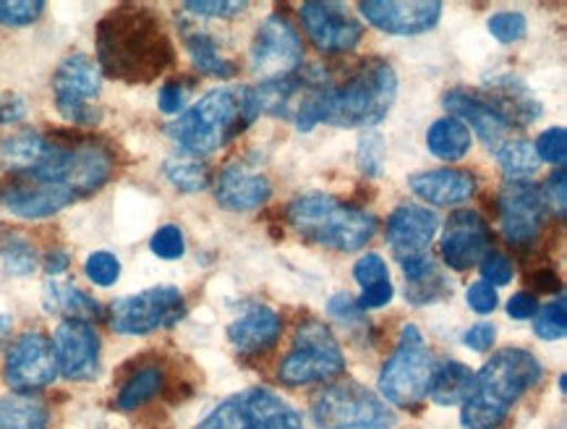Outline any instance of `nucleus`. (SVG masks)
<instances>
[{
  "instance_id": "f704fd0d",
  "label": "nucleus",
  "mask_w": 567,
  "mask_h": 429,
  "mask_svg": "<svg viewBox=\"0 0 567 429\" xmlns=\"http://www.w3.org/2000/svg\"><path fill=\"white\" fill-rule=\"evenodd\" d=\"M165 178L171 181L178 192L196 194L205 192L213 184V173H209L207 163H202L199 157H173L165 163Z\"/></svg>"
},
{
  "instance_id": "bf43d9fd",
  "label": "nucleus",
  "mask_w": 567,
  "mask_h": 429,
  "mask_svg": "<svg viewBox=\"0 0 567 429\" xmlns=\"http://www.w3.org/2000/svg\"><path fill=\"white\" fill-rule=\"evenodd\" d=\"M45 265H48V273L53 275V278H55V275H61V273L69 270V254H65V252H53V254H48V262H45Z\"/></svg>"
},
{
  "instance_id": "7ed1b4c3",
  "label": "nucleus",
  "mask_w": 567,
  "mask_h": 429,
  "mask_svg": "<svg viewBox=\"0 0 567 429\" xmlns=\"http://www.w3.org/2000/svg\"><path fill=\"white\" fill-rule=\"evenodd\" d=\"M542 365L526 348H503L474 377V390L461 404L463 429H499L526 392L539 385Z\"/></svg>"
},
{
  "instance_id": "f257e3e1",
  "label": "nucleus",
  "mask_w": 567,
  "mask_h": 429,
  "mask_svg": "<svg viewBox=\"0 0 567 429\" xmlns=\"http://www.w3.org/2000/svg\"><path fill=\"white\" fill-rule=\"evenodd\" d=\"M173 63V42L155 13L121 6L97 27L100 71L121 82H152Z\"/></svg>"
},
{
  "instance_id": "4468645a",
  "label": "nucleus",
  "mask_w": 567,
  "mask_h": 429,
  "mask_svg": "<svg viewBox=\"0 0 567 429\" xmlns=\"http://www.w3.org/2000/svg\"><path fill=\"white\" fill-rule=\"evenodd\" d=\"M303 32L315 42L319 53L343 55L359 48L363 40V24L348 11L346 3H303L298 6Z\"/></svg>"
},
{
  "instance_id": "3c124183",
  "label": "nucleus",
  "mask_w": 567,
  "mask_h": 429,
  "mask_svg": "<svg viewBox=\"0 0 567 429\" xmlns=\"http://www.w3.org/2000/svg\"><path fill=\"white\" fill-rule=\"evenodd\" d=\"M567 178H565V168H557V173H551L547 184H544L542 194H544V202L551 210H557L559 217H565V202H567Z\"/></svg>"
},
{
  "instance_id": "393cba45",
  "label": "nucleus",
  "mask_w": 567,
  "mask_h": 429,
  "mask_svg": "<svg viewBox=\"0 0 567 429\" xmlns=\"http://www.w3.org/2000/svg\"><path fill=\"white\" fill-rule=\"evenodd\" d=\"M411 192L419 200L429 202L434 207H453L461 202H468L476 194V176L461 168H440L413 173L409 178Z\"/></svg>"
},
{
  "instance_id": "603ef678",
  "label": "nucleus",
  "mask_w": 567,
  "mask_h": 429,
  "mask_svg": "<svg viewBox=\"0 0 567 429\" xmlns=\"http://www.w3.org/2000/svg\"><path fill=\"white\" fill-rule=\"evenodd\" d=\"M494 340H497V327L489 325V323H478L474 327H468V330H465V336H463V344L476 354L489 351V348L494 346Z\"/></svg>"
},
{
  "instance_id": "a18cd8bd",
  "label": "nucleus",
  "mask_w": 567,
  "mask_h": 429,
  "mask_svg": "<svg viewBox=\"0 0 567 429\" xmlns=\"http://www.w3.org/2000/svg\"><path fill=\"white\" fill-rule=\"evenodd\" d=\"M353 278L361 288H369V286H377V283L390 280L388 262H384L380 254H363V257L355 262Z\"/></svg>"
},
{
  "instance_id": "6e6552de",
  "label": "nucleus",
  "mask_w": 567,
  "mask_h": 429,
  "mask_svg": "<svg viewBox=\"0 0 567 429\" xmlns=\"http://www.w3.org/2000/svg\"><path fill=\"white\" fill-rule=\"evenodd\" d=\"M330 79L319 74L317 69L293 71V74L261 82L257 90L259 113L272 115V119L293 121L298 131H311L322 123V105Z\"/></svg>"
},
{
  "instance_id": "09e8293b",
  "label": "nucleus",
  "mask_w": 567,
  "mask_h": 429,
  "mask_svg": "<svg viewBox=\"0 0 567 429\" xmlns=\"http://www.w3.org/2000/svg\"><path fill=\"white\" fill-rule=\"evenodd\" d=\"M447 283L442 278L440 273H434L432 278L426 280H419V283H409V288H405V296H409L411 304H429L434 299H440L442 294H447Z\"/></svg>"
},
{
  "instance_id": "5701e85b",
  "label": "nucleus",
  "mask_w": 567,
  "mask_h": 429,
  "mask_svg": "<svg viewBox=\"0 0 567 429\" xmlns=\"http://www.w3.org/2000/svg\"><path fill=\"white\" fill-rule=\"evenodd\" d=\"M282 319L267 304H249L241 315L228 325V340L238 354L259 356L267 354L280 340Z\"/></svg>"
},
{
  "instance_id": "dca6fc26",
  "label": "nucleus",
  "mask_w": 567,
  "mask_h": 429,
  "mask_svg": "<svg viewBox=\"0 0 567 429\" xmlns=\"http://www.w3.org/2000/svg\"><path fill=\"white\" fill-rule=\"evenodd\" d=\"M0 200H3L6 210L17 217L42 221V217H50L61 213L63 207L74 205L79 196L55 178L38 176V173H19L6 184Z\"/></svg>"
},
{
  "instance_id": "5fc2aeb1",
  "label": "nucleus",
  "mask_w": 567,
  "mask_h": 429,
  "mask_svg": "<svg viewBox=\"0 0 567 429\" xmlns=\"http://www.w3.org/2000/svg\"><path fill=\"white\" fill-rule=\"evenodd\" d=\"M327 311H330V317L340 319V323H353V319H359L363 311L359 309V304L351 294H338L332 296L330 304H327Z\"/></svg>"
},
{
  "instance_id": "6e6d98bb",
  "label": "nucleus",
  "mask_w": 567,
  "mask_h": 429,
  "mask_svg": "<svg viewBox=\"0 0 567 429\" xmlns=\"http://www.w3.org/2000/svg\"><path fill=\"white\" fill-rule=\"evenodd\" d=\"M536 311H539V302H536L534 294H526V290H520V294H515L507 302V315L513 319H534Z\"/></svg>"
},
{
  "instance_id": "4c0bfd02",
  "label": "nucleus",
  "mask_w": 567,
  "mask_h": 429,
  "mask_svg": "<svg viewBox=\"0 0 567 429\" xmlns=\"http://www.w3.org/2000/svg\"><path fill=\"white\" fill-rule=\"evenodd\" d=\"M84 275L94 286L107 288L121 278V262L111 252H94L84 262Z\"/></svg>"
},
{
  "instance_id": "79ce46f5",
  "label": "nucleus",
  "mask_w": 567,
  "mask_h": 429,
  "mask_svg": "<svg viewBox=\"0 0 567 429\" xmlns=\"http://www.w3.org/2000/svg\"><path fill=\"white\" fill-rule=\"evenodd\" d=\"M150 249H152V254H157L159 259H181L186 254L184 231H181L176 223L163 225V228L152 236Z\"/></svg>"
},
{
  "instance_id": "f03ea898",
  "label": "nucleus",
  "mask_w": 567,
  "mask_h": 429,
  "mask_svg": "<svg viewBox=\"0 0 567 429\" xmlns=\"http://www.w3.org/2000/svg\"><path fill=\"white\" fill-rule=\"evenodd\" d=\"M259 119L257 90L246 84L217 86L168 123V136L188 157L213 155Z\"/></svg>"
},
{
  "instance_id": "72a5a7b5",
  "label": "nucleus",
  "mask_w": 567,
  "mask_h": 429,
  "mask_svg": "<svg viewBox=\"0 0 567 429\" xmlns=\"http://www.w3.org/2000/svg\"><path fill=\"white\" fill-rule=\"evenodd\" d=\"M494 155H497V163L507 181H526L528 176H534L542 165L534 142L528 140H507Z\"/></svg>"
},
{
  "instance_id": "4d7b16f0",
  "label": "nucleus",
  "mask_w": 567,
  "mask_h": 429,
  "mask_svg": "<svg viewBox=\"0 0 567 429\" xmlns=\"http://www.w3.org/2000/svg\"><path fill=\"white\" fill-rule=\"evenodd\" d=\"M27 115V103L19 94H3L0 98V126L3 123H17Z\"/></svg>"
},
{
  "instance_id": "473e14b6",
  "label": "nucleus",
  "mask_w": 567,
  "mask_h": 429,
  "mask_svg": "<svg viewBox=\"0 0 567 429\" xmlns=\"http://www.w3.org/2000/svg\"><path fill=\"white\" fill-rule=\"evenodd\" d=\"M0 429H48V409L29 396L3 398Z\"/></svg>"
},
{
  "instance_id": "e433bc0d",
  "label": "nucleus",
  "mask_w": 567,
  "mask_h": 429,
  "mask_svg": "<svg viewBox=\"0 0 567 429\" xmlns=\"http://www.w3.org/2000/svg\"><path fill=\"white\" fill-rule=\"evenodd\" d=\"M534 333L542 340H559L567 333V309H565V296H559L557 302L547 304L534 315Z\"/></svg>"
},
{
  "instance_id": "2eb2a0df",
  "label": "nucleus",
  "mask_w": 567,
  "mask_h": 429,
  "mask_svg": "<svg viewBox=\"0 0 567 429\" xmlns=\"http://www.w3.org/2000/svg\"><path fill=\"white\" fill-rule=\"evenodd\" d=\"M547 223V202L542 188L530 181H507L499 194V225L515 246L534 244Z\"/></svg>"
},
{
  "instance_id": "aec40b11",
  "label": "nucleus",
  "mask_w": 567,
  "mask_h": 429,
  "mask_svg": "<svg viewBox=\"0 0 567 429\" xmlns=\"http://www.w3.org/2000/svg\"><path fill=\"white\" fill-rule=\"evenodd\" d=\"M359 11L369 24L384 34H392V38H416V34H424L429 29L437 27L442 3H437V0H409V3L363 0V3H359Z\"/></svg>"
},
{
  "instance_id": "864d4df0",
  "label": "nucleus",
  "mask_w": 567,
  "mask_h": 429,
  "mask_svg": "<svg viewBox=\"0 0 567 429\" xmlns=\"http://www.w3.org/2000/svg\"><path fill=\"white\" fill-rule=\"evenodd\" d=\"M392 296H395V290H392V283L384 280V283H377V286L363 288L361 299H355V304H359L361 311L380 309V307H388V304L392 302Z\"/></svg>"
},
{
  "instance_id": "c9c22d12",
  "label": "nucleus",
  "mask_w": 567,
  "mask_h": 429,
  "mask_svg": "<svg viewBox=\"0 0 567 429\" xmlns=\"http://www.w3.org/2000/svg\"><path fill=\"white\" fill-rule=\"evenodd\" d=\"M0 254H3L6 270L11 275H32L38 267V254L21 236H6L0 244Z\"/></svg>"
},
{
  "instance_id": "2f4dec72",
  "label": "nucleus",
  "mask_w": 567,
  "mask_h": 429,
  "mask_svg": "<svg viewBox=\"0 0 567 429\" xmlns=\"http://www.w3.org/2000/svg\"><path fill=\"white\" fill-rule=\"evenodd\" d=\"M165 385V372L159 367H142L140 372H134L123 385L118 392V406L121 411H136L142 409L144 404H150L152 398H157L163 392Z\"/></svg>"
},
{
  "instance_id": "ddd939ff",
  "label": "nucleus",
  "mask_w": 567,
  "mask_h": 429,
  "mask_svg": "<svg viewBox=\"0 0 567 429\" xmlns=\"http://www.w3.org/2000/svg\"><path fill=\"white\" fill-rule=\"evenodd\" d=\"M251 74L259 76L261 82H272L298 71L303 63V40L280 13H270L261 21L257 34H254L249 50Z\"/></svg>"
},
{
  "instance_id": "4be33fe9",
  "label": "nucleus",
  "mask_w": 567,
  "mask_h": 429,
  "mask_svg": "<svg viewBox=\"0 0 567 429\" xmlns=\"http://www.w3.org/2000/svg\"><path fill=\"white\" fill-rule=\"evenodd\" d=\"M445 108L450 111L453 119H457L461 123H465V129H474V134L482 140L486 147H494L497 152L511 136L513 126L507 123L503 115L494 111L489 100L484 98L482 92H471V90H450L445 94Z\"/></svg>"
},
{
  "instance_id": "f3484780",
  "label": "nucleus",
  "mask_w": 567,
  "mask_h": 429,
  "mask_svg": "<svg viewBox=\"0 0 567 429\" xmlns=\"http://www.w3.org/2000/svg\"><path fill=\"white\" fill-rule=\"evenodd\" d=\"M6 382L17 392H32L48 388L55 380L58 365L53 344L42 333L29 330L13 340L6 351Z\"/></svg>"
},
{
  "instance_id": "8fccbe9b",
  "label": "nucleus",
  "mask_w": 567,
  "mask_h": 429,
  "mask_svg": "<svg viewBox=\"0 0 567 429\" xmlns=\"http://www.w3.org/2000/svg\"><path fill=\"white\" fill-rule=\"evenodd\" d=\"M186 103H188V84L181 82V79L163 84V90H159V98H157L159 111L165 115H178L186 111Z\"/></svg>"
},
{
  "instance_id": "7c9ffc66",
  "label": "nucleus",
  "mask_w": 567,
  "mask_h": 429,
  "mask_svg": "<svg viewBox=\"0 0 567 429\" xmlns=\"http://www.w3.org/2000/svg\"><path fill=\"white\" fill-rule=\"evenodd\" d=\"M186 48H188V55H192L194 65L202 71V74L217 76V79H233L238 74V65L233 63L230 58L223 55V50L217 48L213 34L188 32Z\"/></svg>"
},
{
  "instance_id": "20e7f679",
  "label": "nucleus",
  "mask_w": 567,
  "mask_h": 429,
  "mask_svg": "<svg viewBox=\"0 0 567 429\" xmlns=\"http://www.w3.org/2000/svg\"><path fill=\"white\" fill-rule=\"evenodd\" d=\"M395 98V69L382 58H369L355 65L343 82L330 79L322 105V123L338 129H372L392 111Z\"/></svg>"
},
{
  "instance_id": "9b49d317",
  "label": "nucleus",
  "mask_w": 567,
  "mask_h": 429,
  "mask_svg": "<svg viewBox=\"0 0 567 429\" xmlns=\"http://www.w3.org/2000/svg\"><path fill=\"white\" fill-rule=\"evenodd\" d=\"M103 92V71L90 55L74 53L63 58L53 76V98L58 113L74 126H94L103 119L97 98Z\"/></svg>"
},
{
  "instance_id": "39448f33",
  "label": "nucleus",
  "mask_w": 567,
  "mask_h": 429,
  "mask_svg": "<svg viewBox=\"0 0 567 429\" xmlns=\"http://www.w3.org/2000/svg\"><path fill=\"white\" fill-rule=\"evenodd\" d=\"M288 221L303 242L336 252H355L377 234V217L330 194H303L290 202Z\"/></svg>"
},
{
  "instance_id": "cd10ccee",
  "label": "nucleus",
  "mask_w": 567,
  "mask_h": 429,
  "mask_svg": "<svg viewBox=\"0 0 567 429\" xmlns=\"http://www.w3.org/2000/svg\"><path fill=\"white\" fill-rule=\"evenodd\" d=\"M45 307L53 315H63L65 319H82V323H92L103 315L100 304L92 299L86 290H82L74 283H65L58 278H50L45 286Z\"/></svg>"
},
{
  "instance_id": "de8ad7c7",
  "label": "nucleus",
  "mask_w": 567,
  "mask_h": 429,
  "mask_svg": "<svg viewBox=\"0 0 567 429\" xmlns=\"http://www.w3.org/2000/svg\"><path fill=\"white\" fill-rule=\"evenodd\" d=\"M465 302H468V307L474 309L476 315H492V311L497 309L499 296H497V288L489 286V283L476 280L471 283L468 290H465Z\"/></svg>"
},
{
  "instance_id": "a878e982",
  "label": "nucleus",
  "mask_w": 567,
  "mask_h": 429,
  "mask_svg": "<svg viewBox=\"0 0 567 429\" xmlns=\"http://www.w3.org/2000/svg\"><path fill=\"white\" fill-rule=\"evenodd\" d=\"M489 100L494 111L511 123V126H528L530 121H536L542 115L539 100L526 90V84H520L518 79H494L489 90L482 92Z\"/></svg>"
},
{
  "instance_id": "9d476101",
  "label": "nucleus",
  "mask_w": 567,
  "mask_h": 429,
  "mask_svg": "<svg viewBox=\"0 0 567 429\" xmlns=\"http://www.w3.org/2000/svg\"><path fill=\"white\" fill-rule=\"evenodd\" d=\"M196 429H303V419L278 392L251 388L225 398Z\"/></svg>"
},
{
  "instance_id": "13d9d810",
  "label": "nucleus",
  "mask_w": 567,
  "mask_h": 429,
  "mask_svg": "<svg viewBox=\"0 0 567 429\" xmlns=\"http://www.w3.org/2000/svg\"><path fill=\"white\" fill-rule=\"evenodd\" d=\"M530 280H534V286L544 290V294H551V290H559V280L557 275L551 270H539L536 275H530Z\"/></svg>"
},
{
  "instance_id": "a211bd4d",
  "label": "nucleus",
  "mask_w": 567,
  "mask_h": 429,
  "mask_svg": "<svg viewBox=\"0 0 567 429\" xmlns=\"http://www.w3.org/2000/svg\"><path fill=\"white\" fill-rule=\"evenodd\" d=\"M442 259L450 270L465 273L492 252V231L476 210H457L450 215L440 242Z\"/></svg>"
},
{
  "instance_id": "423d86ee",
  "label": "nucleus",
  "mask_w": 567,
  "mask_h": 429,
  "mask_svg": "<svg viewBox=\"0 0 567 429\" xmlns=\"http://www.w3.org/2000/svg\"><path fill=\"white\" fill-rule=\"evenodd\" d=\"M437 359L429 351L424 336L416 325H405L400 333L395 351L382 365L380 392L384 401L398 409H413L429 396Z\"/></svg>"
},
{
  "instance_id": "c756f323",
  "label": "nucleus",
  "mask_w": 567,
  "mask_h": 429,
  "mask_svg": "<svg viewBox=\"0 0 567 429\" xmlns=\"http://www.w3.org/2000/svg\"><path fill=\"white\" fill-rule=\"evenodd\" d=\"M474 372L461 361H445L437 365L429 385V398L440 406H457L468 398V392L474 390Z\"/></svg>"
},
{
  "instance_id": "a19ab883",
  "label": "nucleus",
  "mask_w": 567,
  "mask_h": 429,
  "mask_svg": "<svg viewBox=\"0 0 567 429\" xmlns=\"http://www.w3.org/2000/svg\"><path fill=\"white\" fill-rule=\"evenodd\" d=\"M45 11L42 0H6L0 3V24L6 27H27L34 24Z\"/></svg>"
},
{
  "instance_id": "ea45409f",
  "label": "nucleus",
  "mask_w": 567,
  "mask_h": 429,
  "mask_svg": "<svg viewBox=\"0 0 567 429\" xmlns=\"http://www.w3.org/2000/svg\"><path fill=\"white\" fill-rule=\"evenodd\" d=\"M384 155H388V152H384L382 134H377V131H367L359 142V152H355L361 173H367V176H380L384 168Z\"/></svg>"
},
{
  "instance_id": "412c9836",
  "label": "nucleus",
  "mask_w": 567,
  "mask_h": 429,
  "mask_svg": "<svg viewBox=\"0 0 567 429\" xmlns=\"http://www.w3.org/2000/svg\"><path fill=\"white\" fill-rule=\"evenodd\" d=\"M437 234H440L437 213H432V210L421 205L395 207L392 210V215L388 217V228H384L390 249L398 257L400 265L409 259L426 257L429 246H432Z\"/></svg>"
},
{
  "instance_id": "1a4fd4ad",
  "label": "nucleus",
  "mask_w": 567,
  "mask_h": 429,
  "mask_svg": "<svg viewBox=\"0 0 567 429\" xmlns=\"http://www.w3.org/2000/svg\"><path fill=\"white\" fill-rule=\"evenodd\" d=\"M346 372V356L340 351V344L317 319L301 323L296 330L293 346L282 356L278 377L286 385H315L336 380Z\"/></svg>"
},
{
  "instance_id": "c03bdc74",
  "label": "nucleus",
  "mask_w": 567,
  "mask_h": 429,
  "mask_svg": "<svg viewBox=\"0 0 567 429\" xmlns=\"http://www.w3.org/2000/svg\"><path fill=\"white\" fill-rule=\"evenodd\" d=\"M184 9L202 19H236L249 9V3H244V0H194V3H186Z\"/></svg>"
},
{
  "instance_id": "bb28decb",
  "label": "nucleus",
  "mask_w": 567,
  "mask_h": 429,
  "mask_svg": "<svg viewBox=\"0 0 567 429\" xmlns=\"http://www.w3.org/2000/svg\"><path fill=\"white\" fill-rule=\"evenodd\" d=\"M50 147H53V142L48 136H42L40 131H13V134L0 142V163L11 171V176H19V173L38 168L42 160L48 157Z\"/></svg>"
},
{
  "instance_id": "b1692460",
  "label": "nucleus",
  "mask_w": 567,
  "mask_h": 429,
  "mask_svg": "<svg viewBox=\"0 0 567 429\" xmlns=\"http://www.w3.org/2000/svg\"><path fill=\"white\" fill-rule=\"evenodd\" d=\"M272 186L261 173L246 168L241 163H230L215 181V196L220 207L233 213H249L270 200Z\"/></svg>"
},
{
  "instance_id": "052dcab7",
  "label": "nucleus",
  "mask_w": 567,
  "mask_h": 429,
  "mask_svg": "<svg viewBox=\"0 0 567 429\" xmlns=\"http://www.w3.org/2000/svg\"><path fill=\"white\" fill-rule=\"evenodd\" d=\"M11 317L9 315H0V344H3L6 338H9V333H11Z\"/></svg>"
},
{
  "instance_id": "6ab92c4d",
  "label": "nucleus",
  "mask_w": 567,
  "mask_h": 429,
  "mask_svg": "<svg viewBox=\"0 0 567 429\" xmlns=\"http://www.w3.org/2000/svg\"><path fill=\"white\" fill-rule=\"evenodd\" d=\"M58 372L65 380H92L100 372V336L92 323L63 319L53 340Z\"/></svg>"
},
{
  "instance_id": "58836bf2",
  "label": "nucleus",
  "mask_w": 567,
  "mask_h": 429,
  "mask_svg": "<svg viewBox=\"0 0 567 429\" xmlns=\"http://www.w3.org/2000/svg\"><path fill=\"white\" fill-rule=\"evenodd\" d=\"M486 27H489L492 38L497 42H503V45H511V42L523 40V38H526V32H528L526 17H523V13H518V11L494 13Z\"/></svg>"
},
{
  "instance_id": "f8f14e48",
  "label": "nucleus",
  "mask_w": 567,
  "mask_h": 429,
  "mask_svg": "<svg viewBox=\"0 0 567 429\" xmlns=\"http://www.w3.org/2000/svg\"><path fill=\"white\" fill-rule=\"evenodd\" d=\"M186 315V299L176 286H155L123 296L111 304V327L121 336H150L178 325Z\"/></svg>"
},
{
  "instance_id": "37998d69",
  "label": "nucleus",
  "mask_w": 567,
  "mask_h": 429,
  "mask_svg": "<svg viewBox=\"0 0 567 429\" xmlns=\"http://www.w3.org/2000/svg\"><path fill=\"white\" fill-rule=\"evenodd\" d=\"M534 147H536V155H539V160H547V163L557 165V168H565L567 131L563 126L544 131L539 140H536Z\"/></svg>"
},
{
  "instance_id": "0eeeda50",
  "label": "nucleus",
  "mask_w": 567,
  "mask_h": 429,
  "mask_svg": "<svg viewBox=\"0 0 567 429\" xmlns=\"http://www.w3.org/2000/svg\"><path fill=\"white\" fill-rule=\"evenodd\" d=\"M311 419L317 429H392L398 421L390 406L359 382H336L319 390Z\"/></svg>"
},
{
  "instance_id": "c85d7f7f",
  "label": "nucleus",
  "mask_w": 567,
  "mask_h": 429,
  "mask_svg": "<svg viewBox=\"0 0 567 429\" xmlns=\"http://www.w3.org/2000/svg\"><path fill=\"white\" fill-rule=\"evenodd\" d=\"M471 144H474L471 131L465 129V123L453 119V115H450V119L434 121L426 131L429 152L440 160H450V163H455V160H463L468 155Z\"/></svg>"
},
{
  "instance_id": "49530a36",
  "label": "nucleus",
  "mask_w": 567,
  "mask_h": 429,
  "mask_svg": "<svg viewBox=\"0 0 567 429\" xmlns=\"http://www.w3.org/2000/svg\"><path fill=\"white\" fill-rule=\"evenodd\" d=\"M478 265H482V280L489 286H507L515 275L513 262L499 252H489Z\"/></svg>"
}]
</instances>
